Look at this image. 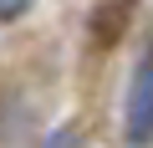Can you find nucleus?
Masks as SVG:
<instances>
[{
  "label": "nucleus",
  "instance_id": "obj_4",
  "mask_svg": "<svg viewBox=\"0 0 153 148\" xmlns=\"http://www.w3.org/2000/svg\"><path fill=\"white\" fill-rule=\"evenodd\" d=\"M26 10H31V0H0V21H16Z\"/></svg>",
  "mask_w": 153,
  "mask_h": 148
},
{
  "label": "nucleus",
  "instance_id": "obj_3",
  "mask_svg": "<svg viewBox=\"0 0 153 148\" xmlns=\"http://www.w3.org/2000/svg\"><path fill=\"white\" fill-rule=\"evenodd\" d=\"M41 148H87V138H82L76 123H61V128H51V133L41 138Z\"/></svg>",
  "mask_w": 153,
  "mask_h": 148
},
{
  "label": "nucleus",
  "instance_id": "obj_2",
  "mask_svg": "<svg viewBox=\"0 0 153 148\" xmlns=\"http://www.w3.org/2000/svg\"><path fill=\"white\" fill-rule=\"evenodd\" d=\"M128 10H133V0H102L97 5V21H92V41L97 46H112L128 26Z\"/></svg>",
  "mask_w": 153,
  "mask_h": 148
},
{
  "label": "nucleus",
  "instance_id": "obj_1",
  "mask_svg": "<svg viewBox=\"0 0 153 148\" xmlns=\"http://www.w3.org/2000/svg\"><path fill=\"white\" fill-rule=\"evenodd\" d=\"M123 138H128V148H153V51L133 66V77H128Z\"/></svg>",
  "mask_w": 153,
  "mask_h": 148
}]
</instances>
